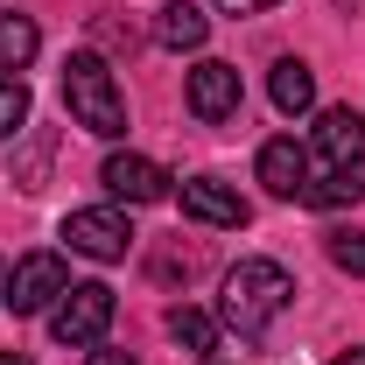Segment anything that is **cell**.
I'll use <instances>...</instances> for the list:
<instances>
[{
    "label": "cell",
    "instance_id": "obj_24",
    "mask_svg": "<svg viewBox=\"0 0 365 365\" xmlns=\"http://www.w3.org/2000/svg\"><path fill=\"white\" fill-rule=\"evenodd\" d=\"M204 365H225V359H204Z\"/></svg>",
    "mask_w": 365,
    "mask_h": 365
},
{
    "label": "cell",
    "instance_id": "obj_11",
    "mask_svg": "<svg viewBox=\"0 0 365 365\" xmlns=\"http://www.w3.org/2000/svg\"><path fill=\"white\" fill-rule=\"evenodd\" d=\"M204 36H211V14L197 7V0H162L155 7V43L162 49H204Z\"/></svg>",
    "mask_w": 365,
    "mask_h": 365
},
{
    "label": "cell",
    "instance_id": "obj_6",
    "mask_svg": "<svg viewBox=\"0 0 365 365\" xmlns=\"http://www.w3.org/2000/svg\"><path fill=\"white\" fill-rule=\"evenodd\" d=\"M182 98H190V113L204 120V127H225V120H239V71L232 63H218V56H204L197 71H190V85H182Z\"/></svg>",
    "mask_w": 365,
    "mask_h": 365
},
{
    "label": "cell",
    "instance_id": "obj_14",
    "mask_svg": "<svg viewBox=\"0 0 365 365\" xmlns=\"http://www.w3.org/2000/svg\"><path fill=\"white\" fill-rule=\"evenodd\" d=\"M359 197H365L359 169H309V182H302V204H317V211H344Z\"/></svg>",
    "mask_w": 365,
    "mask_h": 365
},
{
    "label": "cell",
    "instance_id": "obj_4",
    "mask_svg": "<svg viewBox=\"0 0 365 365\" xmlns=\"http://www.w3.org/2000/svg\"><path fill=\"white\" fill-rule=\"evenodd\" d=\"M71 288V267L56 253H21L7 267V309L14 317H36V309H56V295Z\"/></svg>",
    "mask_w": 365,
    "mask_h": 365
},
{
    "label": "cell",
    "instance_id": "obj_19",
    "mask_svg": "<svg viewBox=\"0 0 365 365\" xmlns=\"http://www.w3.org/2000/svg\"><path fill=\"white\" fill-rule=\"evenodd\" d=\"M85 365H134V359H127V351H91Z\"/></svg>",
    "mask_w": 365,
    "mask_h": 365
},
{
    "label": "cell",
    "instance_id": "obj_10",
    "mask_svg": "<svg viewBox=\"0 0 365 365\" xmlns=\"http://www.w3.org/2000/svg\"><path fill=\"white\" fill-rule=\"evenodd\" d=\"M98 182H106L120 204H155V197H169V176H162V162H148V155H106Z\"/></svg>",
    "mask_w": 365,
    "mask_h": 365
},
{
    "label": "cell",
    "instance_id": "obj_12",
    "mask_svg": "<svg viewBox=\"0 0 365 365\" xmlns=\"http://www.w3.org/2000/svg\"><path fill=\"white\" fill-rule=\"evenodd\" d=\"M267 98L281 113H309V106H317V71H309L302 56H281L274 78H267Z\"/></svg>",
    "mask_w": 365,
    "mask_h": 365
},
{
    "label": "cell",
    "instance_id": "obj_15",
    "mask_svg": "<svg viewBox=\"0 0 365 365\" xmlns=\"http://www.w3.org/2000/svg\"><path fill=\"white\" fill-rule=\"evenodd\" d=\"M169 337H176L182 351H211V344H218V323L204 317V309H190V302H176V309H169Z\"/></svg>",
    "mask_w": 365,
    "mask_h": 365
},
{
    "label": "cell",
    "instance_id": "obj_3",
    "mask_svg": "<svg viewBox=\"0 0 365 365\" xmlns=\"http://www.w3.org/2000/svg\"><path fill=\"white\" fill-rule=\"evenodd\" d=\"M113 288L106 281H78V288H63L56 295V309H49V337L56 344H98L106 330H113Z\"/></svg>",
    "mask_w": 365,
    "mask_h": 365
},
{
    "label": "cell",
    "instance_id": "obj_8",
    "mask_svg": "<svg viewBox=\"0 0 365 365\" xmlns=\"http://www.w3.org/2000/svg\"><path fill=\"white\" fill-rule=\"evenodd\" d=\"M317 162L323 169H359L365 162V113L359 106H323L317 113Z\"/></svg>",
    "mask_w": 365,
    "mask_h": 365
},
{
    "label": "cell",
    "instance_id": "obj_9",
    "mask_svg": "<svg viewBox=\"0 0 365 365\" xmlns=\"http://www.w3.org/2000/svg\"><path fill=\"white\" fill-rule=\"evenodd\" d=\"M260 182H267V197H281V204H302V182H309V148H295V134H274L267 148H260Z\"/></svg>",
    "mask_w": 365,
    "mask_h": 365
},
{
    "label": "cell",
    "instance_id": "obj_7",
    "mask_svg": "<svg viewBox=\"0 0 365 365\" xmlns=\"http://www.w3.org/2000/svg\"><path fill=\"white\" fill-rule=\"evenodd\" d=\"M182 218L218 225V232H239L246 218H253V204H246L225 176H190V182H182Z\"/></svg>",
    "mask_w": 365,
    "mask_h": 365
},
{
    "label": "cell",
    "instance_id": "obj_2",
    "mask_svg": "<svg viewBox=\"0 0 365 365\" xmlns=\"http://www.w3.org/2000/svg\"><path fill=\"white\" fill-rule=\"evenodd\" d=\"M63 106H71V120L98 140H120L127 134V98L113 85V71H106V56H91L78 49L71 63H63Z\"/></svg>",
    "mask_w": 365,
    "mask_h": 365
},
{
    "label": "cell",
    "instance_id": "obj_1",
    "mask_svg": "<svg viewBox=\"0 0 365 365\" xmlns=\"http://www.w3.org/2000/svg\"><path fill=\"white\" fill-rule=\"evenodd\" d=\"M288 302H295V281H288L281 260H239L225 274V295H218V323L239 330V337H260Z\"/></svg>",
    "mask_w": 365,
    "mask_h": 365
},
{
    "label": "cell",
    "instance_id": "obj_18",
    "mask_svg": "<svg viewBox=\"0 0 365 365\" xmlns=\"http://www.w3.org/2000/svg\"><path fill=\"white\" fill-rule=\"evenodd\" d=\"M225 14H267V7H281V0H218Z\"/></svg>",
    "mask_w": 365,
    "mask_h": 365
},
{
    "label": "cell",
    "instance_id": "obj_5",
    "mask_svg": "<svg viewBox=\"0 0 365 365\" xmlns=\"http://www.w3.org/2000/svg\"><path fill=\"white\" fill-rule=\"evenodd\" d=\"M63 239H71V253H85V260H127L134 225H127V211L91 204V211H71V218H63Z\"/></svg>",
    "mask_w": 365,
    "mask_h": 365
},
{
    "label": "cell",
    "instance_id": "obj_16",
    "mask_svg": "<svg viewBox=\"0 0 365 365\" xmlns=\"http://www.w3.org/2000/svg\"><path fill=\"white\" fill-rule=\"evenodd\" d=\"M29 113H36V106H29V85H21V78H0V140L21 134Z\"/></svg>",
    "mask_w": 365,
    "mask_h": 365
},
{
    "label": "cell",
    "instance_id": "obj_22",
    "mask_svg": "<svg viewBox=\"0 0 365 365\" xmlns=\"http://www.w3.org/2000/svg\"><path fill=\"white\" fill-rule=\"evenodd\" d=\"M0 365H29V359H21V351H0Z\"/></svg>",
    "mask_w": 365,
    "mask_h": 365
},
{
    "label": "cell",
    "instance_id": "obj_13",
    "mask_svg": "<svg viewBox=\"0 0 365 365\" xmlns=\"http://www.w3.org/2000/svg\"><path fill=\"white\" fill-rule=\"evenodd\" d=\"M36 49H43V29H36L29 14H7V7H0V78L29 71V63H36Z\"/></svg>",
    "mask_w": 365,
    "mask_h": 365
},
{
    "label": "cell",
    "instance_id": "obj_17",
    "mask_svg": "<svg viewBox=\"0 0 365 365\" xmlns=\"http://www.w3.org/2000/svg\"><path fill=\"white\" fill-rule=\"evenodd\" d=\"M323 253H330V267H344V274H359V281H365V232H330Z\"/></svg>",
    "mask_w": 365,
    "mask_h": 365
},
{
    "label": "cell",
    "instance_id": "obj_21",
    "mask_svg": "<svg viewBox=\"0 0 365 365\" xmlns=\"http://www.w3.org/2000/svg\"><path fill=\"white\" fill-rule=\"evenodd\" d=\"M330 7H337V14H365V0H330Z\"/></svg>",
    "mask_w": 365,
    "mask_h": 365
},
{
    "label": "cell",
    "instance_id": "obj_23",
    "mask_svg": "<svg viewBox=\"0 0 365 365\" xmlns=\"http://www.w3.org/2000/svg\"><path fill=\"white\" fill-rule=\"evenodd\" d=\"M0 302H7V260H0Z\"/></svg>",
    "mask_w": 365,
    "mask_h": 365
},
{
    "label": "cell",
    "instance_id": "obj_20",
    "mask_svg": "<svg viewBox=\"0 0 365 365\" xmlns=\"http://www.w3.org/2000/svg\"><path fill=\"white\" fill-rule=\"evenodd\" d=\"M330 365H365V344H359V351H337Z\"/></svg>",
    "mask_w": 365,
    "mask_h": 365
}]
</instances>
